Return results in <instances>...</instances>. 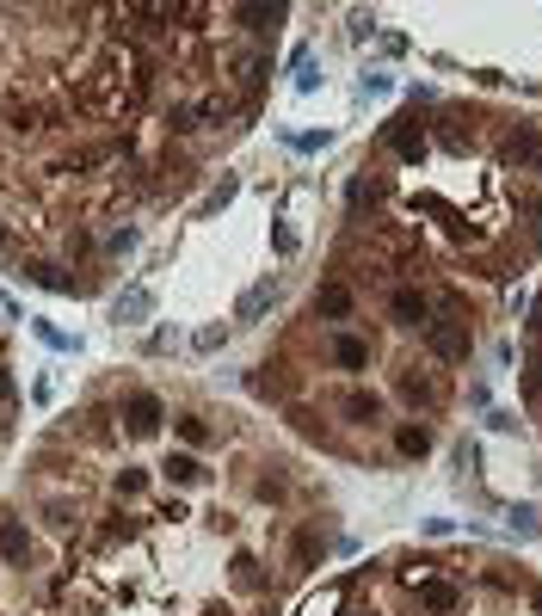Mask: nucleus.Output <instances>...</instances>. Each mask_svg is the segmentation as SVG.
Listing matches in <instances>:
<instances>
[{
    "instance_id": "nucleus-12",
    "label": "nucleus",
    "mask_w": 542,
    "mask_h": 616,
    "mask_svg": "<svg viewBox=\"0 0 542 616\" xmlns=\"http://www.w3.org/2000/svg\"><path fill=\"white\" fill-rule=\"evenodd\" d=\"M19 277H32L37 290H56V296H80V290H87V284H80V277H68L63 265L37 260V253H25V260H19Z\"/></svg>"
},
{
    "instance_id": "nucleus-7",
    "label": "nucleus",
    "mask_w": 542,
    "mask_h": 616,
    "mask_svg": "<svg viewBox=\"0 0 542 616\" xmlns=\"http://www.w3.org/2000/svg\"><path fill=\"white\" fill-rule=\"evenodd\" d=\"M395 395H401V407H413V414H444L450 407V383H438L432 370H401V376H395Z\"/></svg>"
},
{
    "instance_id": "nucleus-15",
    "label": "nucleus",
    "mask_w": 542,
    "mask_h": 616,
    "mask_svg": "<svg viewBox=\"0 0 542 616\" xmlns=\"http://www.w3.org/2000/svg\"><path fill=\"white\" fill-rule=\"evenodd\" d=\"M161 475H167L173 487H203V481H210V469H203L198 450H173V457L161 462Z\"/></svg>"
},
{
    "instance_id": "nucleus-33",
    "label": "nucleus",
    "mask_w": 542,
    "mask_h": 616,
    "mask_svg": "<svg viewBox=\"0 0 542 616\" xmlns=\"http://www.w3.org/2000/svg\"><path fill=\"white\" fill-rule=\"evenodd\" d=\"M234 191H241V185H234V179H222V185H217V191H210V198H203V204H198V216H217V210H222V204H229V198H234Z\"/></svg>"
},
{
    "instance_id": "nucleus-4",
    "label": "nucleus",
    "mask_w": 542,
    "mask_h": 616,
    "mask_svg": "<svg viewBox=\"0 0 542 616\" xmlns=\"http://www.w3.org/2000/svg\"><path fill=\"white\" fill-rule=\"evenodd\" d=\"M425 352L438 358V364H468V352H475V327L456 321V315H432V327H425Z\"/></svg>"
},
{
    "instance_id": "nucleus-29",
    "label": "nucleus",
    "mask_w": 542,
    "mask_h": 616,
    "mask_svg": "<svg viewBox=\"0 0 542 616\" xmlns=\"http://www.w3.org/2000/svg\"><path fill=\"white\" fill-rule=\"evenodd\" d=\"M63 253H68V260H93V253H99V241H93V234H87V229L75 222V229L63 234Z\"/></svg>"
},
{
    "instance_id": "nucleus-20",
    "label": "nucleus",
    "mask_w": 542,
    "mask_h": 616,
    "mask_svg": "<svg viewBox=\"0 0 542 616\" xmlns=\"http://www.w3.org/2000/svg\"><path fill=\"white\" fill-rule=\"evenodd\" d=\"M321 561H327V537L321 530H296L290 537V568L309 573V568H321Z\"/></svg>"
},
{
    "instance_id": "nucleus-32",
    "label": "nucleus",
    "mask_w": 542,
    "mask_h": 616,
    "mask_svg": "<svg viewBox=\"0 0 542 616\" xmlns=\"http://www.w3.org/2000/svg\"><path fill=\"white\" fill-rule=\"evenodd\" d=\"M32 333H37V339H44L49 352H75V339H68V333H63V327H49V321H32Z\"/></svg>"
},
{
    "instance_id": "nucleus-5",
    "label": "nucleus",
    "mask_w": 542,
    "mask_h": 616,
    "mask_svg": "<svg viewBox=\"0 0 542 616\" xmlns=\"http://www.w3.org/2000/svg\"><path fill=\"white\" fill-rule=\"evenodd\" d=\"M118 419H124L130 438H155V431L167 426V400H161L155 388H124V395H118Z\"/></svg>"
},
{
    "instance_id": "nucleus-11",
    "label": "nucleus",
    "mask_w": 542,
    "mask_h": 616,
    "mask_svg": "<svg viewBox=\"0 0 542 616\" xmlns=\"http://www.w3.org/2000/svg\"><path fill=\"white\" fill-rule=\"evenodd\" d=\"M229 585H234V592H253V598H272V573H265V561L253 549L229 554Z\"/></svg>"
},
{
    "instance_id": "nucleus-27",
    "label": "nucleus",
    "mask_w": 542,
    "mask_h": 616,
    "mask_svg": "<svg viewBox=\"0 0 542 616\" xmlns=\"http://www.w3.org/2000/svg\"><path fill=\"white\" fill-rule=\"evenodd\" d=\"M506 530H511V537H542V512L537 506H511L506 512Z\"/></svg>"
},
{
    "instance_id": "nucleus-25",
    "label": "nucleus",
    "mask_w": 542,
    "mask_h": 616,
    "mask_svg": "<svg viewBox=\"0 0 542 616\" xmlns=\"http://www.w3.org/2000/svg\"><path fill=\"white\" fill-rule=\"evenodd\" d=\"M229 19H241V25L259 37V31H278V19H284V7H229Z\"/></svg>"
},
{
    "instance_id": "nucleus-8",
    "label": "nucleus",
    "mask_w": 542,
    "mask_h": 616,
    "mask_svg": "<svg viewBox=\"0 0 542 616\" xmlns=\"http://www.w3.org/2000/svg\"><path fill=\"white\" fill-rule=\"evenodd\" d=\"M383 302H388V315H395V327H413V333H425V327H432V315H438V308H432V296L419 290L413 277H401V284H388V296H383Z\"/></svg>"
},
{
    "instance_id": "nucleus-6",
    "label": "nucleus",
    "mask_w": 542,
    "mask_h": 616,
    "mask_svg": "<svg viewBox=\"0 0 542 616\" xmlns=\"http://www.w3.org/2000/svg\"><path fill=\"white\" fill-rule=\"evenodd\" d=\"M222 68H229V75H222L229 87L247 92V111H259V87H265V75H272V56H265L259 44H241V50H229Z\"/></svg>"
},
{
    "instance_id": "nucleus-23",
    "label": "nucleus",
    "mask_w": 542,
    "mask_h": 616,
    "mask_svg": "<svg viewBox=\"0 0 542 616\" xmlns=\"http://www.w3.org/2000/svg\"><path fill=\"white\" fill-rule=\"evenodd\" d=\"M148 487H155V481H148V469H136V462H124V469L111 475V493H118V499H148Z\"/></svg>"
},
{
    "instance_id": "nucleus-13",
    "label": "nucleus",
    "mask_w": 542,
    "mask_h": 616,
    "mask_svg": "<svg viewBox=\"0 0 542 616\" xmlns=\"http://www.w3.org/2000/svg\"><path fill=\"white\" fill-rule=\"evenodd\" d=\"M327 364H340V370H370V339L352 333V327H333V339H327Z\"/></svg>"
},
{
    "instance_id": "nucleus-1",
    "label": "nucleus",
    "mask_w": 542,
    "mask_h": 616,
    "mask_svg": "<svg viewBox=\"0 0 542 616\" xmlns=\"http://www.w3.org/2000/svg\"><path fill=\"white\" fill-rule=\"evenodd\" d=\"M444 561H407L401 568V585L413 592V604L425 616H463V604H468V592L450 573H438Z\"/></svg>"
},
{
    "instance_id": "nucleus-35",
    "label": "nucleus",
    "mask_w": 542,
    "mask_h": 616,
    "mask_svg": "<svg viewBox=\"0 0 542 616\" xmlns=\"http://www.w3.org/2000/svg\"><path fill=\"white\" fill-rule=\"evenodd\" d=\"M290 148H302V154H314V148H327V130H314V136H290Z\"/></svg>"
},
{
    "instance_id": "nucleus-9",
    "label": "nucleus",
    "mask_w": 542,
    "mask_h": 616,
    "mask_svg": "<svg viewBox=\"0 0 542 616\" xmlns=\"http://www.w3.org/2000/svg\"><path fill=\"white\" fill-rule=\"evenodd\" d=\"M0 561H7V568H25V561H37V537H32V524L19 518L13 506L0 512Z\"/></svg>"
},
{
    "instance_id": "nucleus-37",
    "label": "nucleus",
    "mask_w": 542,
    "mask_h": 616,
    "mask_svg": "<svg viewBox=\"0 0 542 616\" xmlns=\"http://www.w3.org/2000/svg\"><path fill=\"white\" fill-rule=\"evenodd\" d=\"M0 400H13V376H7V364H0Z\"/></svg>"
},
{
    "instance_id": "nucleus-36",
    "label": "nucleus",
    "mask_w": 542,
    "mask_h": 616,
    "mask_svg": "<svg viewBox=\"0 0 542 616\" xmlns=\"http://www.w3.org/2000/svg\"><path fill=\"white\" fill-rule=\"evenodd\" d=\"M0 260H13V234H7V222H0Z\"/></svg>"
},
{
    "instance_id": "nucleus-30",
    "label": "nucleus",
    "mask_w": 542,
    "mask_h": 616,
    "mask_svg": "<svg viewBox=\"0 0 542 616\" xmlns=\"http://www.w3.org/2000/svg\"><path fill=\"white\" fill-rule=\"evenodd\" d=\"M179 438H186V450L210 444V426H203V414H179Z\"/></svg>"
},
{
    "instance_id": "nucleus-14",
    "label": "nucleus",
    "mask_w": 542,
    "mask_h": 616,
    "mask_svg": "<svg viewBox=\"0 0 542 616\" xmlns=\"http://www.w3.org/2000/svg\"><path fill=\"white\" fill-rule=\"evenodd\" d=\"M37 512H44V524L56 530V537H75V530H80V499H75V493H44Z\"/></svg>"
},
{
    "instance_id": "nucleus-17",
    "label": "nucleus",
    "mask_w": 542,
    "mask_h": 616,
    "mask_svg": "<svg viewBox=\"0 0 542 616\" xmlns=\"http://www.w3.org/2000/svg\"><path fill=\"white\" fill-rule=\"evenodd\" d=\"M345 592H352V573H345V580H327L321 592H309L296 616H340L345 610Z\"/></svg>"
},
{
    "instance_id": "nucleus-16",
    "label": "nucleus",
    "mask_w": 542,
    "mask_h": 616,
    "mask_svg": "<svg viewBox=\"0 0 542 616\" xmlns=\"http://www.w3.org/2000/svg\"><path fill=\"white\" fill-rule=\"evenodd\" d=\"M272 308H278V277H259V284L234 302V321H265Z\"/></svg>"
},
{
    "instance_id": "nucleus-10",
    "label": "nucleus",
    "mask_w": 542,
    "mask_h": 616,
    "mask_svg": "<svg viewBox=\"0 0 542 616\" xmlns=\"http://www.w3.org/2000/svg\"><path fill=\"white\" fill-rule=\"evenodd\" d=\"M314 315L333 321V327L352 321V315H357V284H352V277H327L321 290H314Z\"/></svg>"
},
{
    "instance_id": "nucleus-2",
    "label": "nucleus",
    "mask_w": 542,
    "mask_h": 616,
    "mask_svg": "<svg viewBox=\"0 0 542 616\" xmlns=\"http://www.w3.org/2000/svg\"><path fill=\"white\" fill-rule=\"evenodd\" d=\"M499 167L506 173H542V123H530V118L506 123V136H499Z\"/></svg>"
},
{
    "instance_id": "nucleus-28",
    "label": "nucleus",
    "mask_w": 542,
    "mask_h": 616,
    "mask_svg": "<svg viewBox=\"0 0 542 616\" xmlns=\"http://www.w3.org/2000/svg\"><path fill=\"white\" fill-rule=\"evenodd\" d=\"M524 400L530 407H542V339L530 345V370H524Z\"/></svg>"
},
{
    "instance_id": "nucleus-24",
    "label": "nucleus",
    "mask_w": 542,
    "mask_h": 616,
    "mask_svg": "<svg viewBox=\"0 0 542 616\" xmlns=\"http://www.w3.org/2000/svg\"><path fill=\"white\" fill-rule=\"evenodd\" d=\"M161 123H167V136H198V106H186V99H173L167 111H161Z\"/></svg>"
},
{
    "instance_id": "nucleus-18",
    "label": "nucleus",
    "mask_w": 542,
    "mask_h": 616,
    "mask_svg": "<svg viewBox=\"0 0 542 616\" xmlns=\"http://www.w3.org/2000/svg\"><path fill=\"white\" fill-rule=\"evenodd\" d=\"M340 414L352 419V426H376V419H383V395H376V388H345Z\"/></svg>"
},
{
    "instance_id": "nucleus-39",
    "label": "nucleus",
    "mask_w": 542,
    "mask_h": 616,
    "mask_svg": "<svg viewBox=\"0 0 542 616\" xmlns=\"http://www.w3.org/2000/svg\"><path fill=\"white\" fill-rule=\"evenodd\" d=\"M0 431H7V414H0Z\"/></svg>"
},
{
    "instance_id": "nucleus-34",
    "label": "nucleus",
    "mask_w": 542,
    "mask_h": 616,
    "mask_svg": "<svg viewBox=\"0 0 542 616\" xmlns=\"http://www.w3.org/2000/svg\"><path fill=\"white\" fill-rule=\"evenodd\" d=\"M222 339H229V327H203V333H198V352H222Z\"/></svg>"
},
{
    "instance_id": "nucleus-31",
    "label": "nucleus",
    "mask_w": 542,
    "mask_h": 616,
    "mask_svg": "<svg viewBox=\"0 0 542 616\" xmlns=\"http://www.w3.org/2000/svg\"><path fill=\"white\" fill-rule=\"evenodd\" d=\"M136 241H142V234L130 229V222H118V229L106 234V253H111V260H124V253H136Z\"/></svg>"
},
{
    "instance_id": "nucleus-22",
    "label": "nucleus",
    "mask_w": 542,
    "mask_h": 616,
    "mask_svg": "<svg viewBox=\"0 0 542 616\" xmlns=\"http://www.w3.org/2000/svg\"><path fill=\"white\" fill-rule=\"evenodd\" d=\"M432 426H395V450H401L407 462H419V457H432Z\"/></svg>"
},
{
    "instance_id": "nucleus-3",
    "label": "nucleus",
    "mask_w": 542,
    "mask_h": 616,
    "mask_svg": "<svg viewBox=\"0 0 542 616\" xmlns=\"http://www.w3.org/2000/svg\"><path fill=\"white\" fill-rule=\"evenodd\" d=\"M383 148H395V161H401V167H419V161L432 154V130H425V118H419V111H401V118L383 123Z\"/></svg>"
},
{
    "instance_id": "nucleus-38",
    "label": "nucleus",
    "mask_w": 542,
    "mask_h": 616,
    "mask_svg": "<svg viewBox=\"0 0 542 616\" xmlns=\"http://www.w3.org/2000/svg\"><path fill=\"white\" fill-rule=\"evenodd\" d=\"M530 333H537V339H542V302H537V321H530Z\"/></svg>"
},
{
    "instance_id": "nucleus-26",
    "label": "nucleus",
    "mask_w": 542,
    "mask_h": 616,
    "mask_svg": "<svg viewBox=\"0 0 542 616\" xmlns=\"http://www.w3.org/2000/svg\"><path fill=\"white\" fill-rule=\"evenodd\" d=\"M253 499H259V506H290V481H284V475H259V481H253Z\"/></svg>"
},
{
    "instance_id": "nucleus-19",
    "label": "nucleus",
    "mask_w": 542,
    "mask_h": 616,
    "mask_svg": "<svg viewBox=\"0 0 542 616\" xmlns=\"http://www.w3.org/2000/svg\"><path fill=\"white\" fill-rule=\"evenodd\" d=\"M345 198H352V210H357V216H364V210H383V204H388V179L364 167V173L352 179V191H345Z\"/></svg>"
},
{
    "instance_id": "nucleus-21",
    "label": "nucleus",
    "mask_w": 542,
    "mask_h": 616,
    "mask_svg": "<svg viewBox=\"0 0 542 616\" xmlns=\"http://www.w3.org/2000/svg\"><path fill=\"white\" fill-rule=\"evenodd\" d=\"M148 315H155V296L148 290H124L118 302H111V321L118 327H136V321H148Z\"/></svg>"
}]
</instances>
